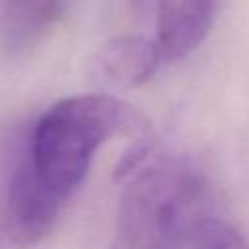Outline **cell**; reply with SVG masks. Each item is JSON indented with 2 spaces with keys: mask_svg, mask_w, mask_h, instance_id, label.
Wrapping results in <instances>:
<instances>
[{
  "mask_svg": "<svg viewBox=\"0 0 249 249\" xmlns=\"http://www.w3.org/2000/svg\"><path fill=\"white\" fill-rule=\"evenodd\" d=\"M210 189L198 167L177 158L148 160L126 177L115 235L146 249H181L208 216Z\"/></svg>",
  "mask_w": 249,
  "mask_h": 249,
  "instance_id": "7a4b0ae2",
  "label": "cell"
},
{
  "mask_svg": "<svg viewBox=\"0 0 249 249\" xmlns=\"http://www.w3.org/2000/svg\"><path fill=\"white\" fill-rule=\"evenodd\" d=\"M152 138L148 119L107 93L68 95L49 105L29 128L4 198V230L23 247L43 241L84 183L95 154L113 138Z\"/></svg>",
  "mask_w": 249,
  "mask_h": 249,
  "instance_id": "6da1fadb",
  "label": "cell"
},
{
  "mask_svg": "<svg viewBox=\"0 0 249 249\" xmlns=\"http://www.w3.org/2000/svg\"><path fill=\"white\" fill-rule=\"evenodd\" d=\"M109 249H146V247H140V245H136V243H132V241H126V239L115 235Z\"/></svg>",
  "mask_w": 249,
  "mask_h": 249,
  "instance_id": "52a82bcc",
  "label": "cell"
},
{
  "mask_svg": "<svg viewBox=\"0 0 249 249\" xmlns=\"http://www.w3.org/2000/svg\"><path fill=\"white\" fill-rule=\"evenodd\" d=\"M193 249H249L245 237L228 222L206 216L195 230L191 239Z\"/></svg>",
  "mask_w": 249,
  "mask_h": 249,
  "instance_id": "8992f818",
  "label": "cell"
},
{
  "mask_svg": "<svg viewBox=\"0 0 249 249\" xmlns=\"http://www.w3.org/2000/svg\"><path fill=\"white\" fill-rule=\"evenodd\" d=\"M150 2H152V0H132V4H134L136 8H146Z\"/></svg>",
  "mask_w": 249,
  "mask_h": 249,
  "instance_id": "ba28073f",
  "label": "cell"
},
{
  "mask_svg": "<svg viewBox=\"0 0 249 249\" xmlns=\"http://www.w3.org/2000/svg\"><path fill=\"white\" fill-rule=\"evenodd\" d=\"M66 0H2L0 51L25 56L39 49L56 27Z\"/></svg>",
  "mask_w": 249,
  "mask_h": 249,
  "instance_id": "277c9868",
  "label": "cell"
},
{
  "mask_svg": "<svg viewBox=\"0 0 249 249\" xmlns=\"http://www.w3.org/2000/svg\"><path fill=\"white\" fill-rule=\"evenodd\" d=\"M156 39L128 33L109 39L95 54L97 72L117 88H138L152 80L163 62Z\"/></svg>",
  "mask_w": 249,
  "mask_h": 249,
  "instance_id": "5b68a950",
  "label": "cell"
},
{
  "mask_svg": "<svg viewBox=\"0 0 249 249\" xmlns=\"http://www.w3.org/2000/svg\"><path fill=\"white\" fill-rule=\"evenodd\" d=\"M226 0H158V45L165 60L191 54L210 33Z\"/></svg>",
  "mask_w": 249,
  "mask_h": 249,
  "instance_id": "3957f363",
  "label": "cell"
}]
</instances>
